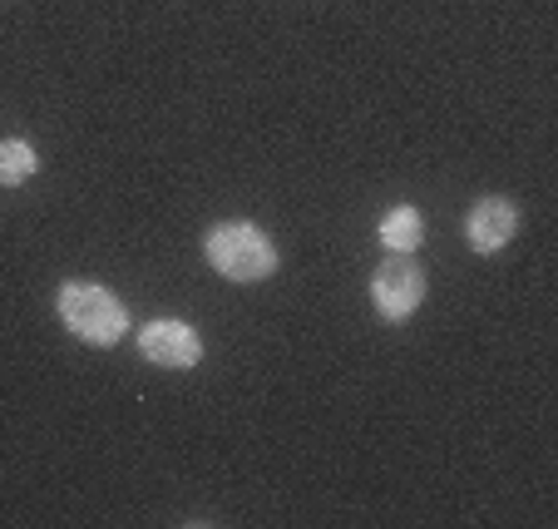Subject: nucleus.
Segmentation results:
<instances>
[{"instance_id": "nucleus-7", "label": "nucleus", "mask_w": 558, "mask_h": 529, "mask_svg": "<svg viewBox=\"0 0 558 529\" xmlns=\"http://www.w3.org/2000/svg\"><path fill=\"white\" fill-rule=\"evenodd\" d=\"M40 154L31 139H0V189H21L25 179H35Z\"/></svg>"}, {"instance_id": "nucleus-3", "label": "nucleus", "mask_w": 558, "mask_h": 529, "mask_svg": "<svg viewBox=\"0 0 558 529\" xmlns=\"http://www.w3.org/2000/svg\"><path fill=\"white\" fill-rule=\"evenodd\" d=\"M371 302L386 322H405L425 302V267L415 253H390L386 263L371 273Z\"/></svg>"}, {"instance_id": "nucleus-6", "label": "nucleus", "mask_w": 558, "mask_h": 529, "mask_svg": "<svg viewBox=\"0 0 558 529\" xmlns=\"http://www.w3.org/2000/svg\"><path fill=\"white\" fill-rule=\"evenodd\" d=\"M376 238L386 243V253H415L425 238V218L421 208H411V203H396V208L380 213V228Z\"/></svg>"}, {"instance_id": "nucleus-2", "label": "nucleus", "mask_w": 558, "mask_h": 529, "mask_svg": "<svg viewBox=\"0 0 558 529\" xmlns=\"http://www.w3.org/2000/svg\"><path fill=\"white\" fill-rule=\"evenodd\" d=\"M203 253H208L213 273L228 277V282H263V277H272L277 263H282L272 238H267L257 223H243V218H228V223H218V228H208Z\"/></svg>"}, {"instance_id": "nucleus-1", "label": "nucleus", "mask_w": 558, "mask_h": 529, "mask_svg": "<svg viewBox=\"0 0 558 529\" xmlns=\"http://www.w3.org/2000/svg\"><path fill=\"white\" fill-rule=\"evenodd\" d=\"M54 312H60L64 332L80 337L85 347H119L129 332V308L119 302L109 287L99 282H85V277H74V282L60 287L54 297Z\"/></svg>"}, {"instance_id": "nucleus-4", "label": "nucleus", "mask_w": 558, "mask_h": 529, "mask_svg": "<svg viewBox=\"0 0 558 529\" xmlns=\"http://www.w3.org/2000/svg\"><path fill=\"white\" fill-rule=\"evenodd\" d=\"M138 351H144L154 366H169V371H189L203 361V337L179 317H154L138 327Z\"/></svg>"}, {"instance_id": "nucleus-5", "label": "nucleus", "mask_w": 558, "mask_h": 529, "mask_svg": "<svg viewBox=\"0 0 558 529\" xmlns=\"http://www.w3.org/2000/svg\"><path fill=\"white\" fill-rule=\"evenodd\" d=\"M514 233H519V208L509 199H480L470 208V223H464V238H470L474 253H499Z\"/></svg>"}]
</instances>
